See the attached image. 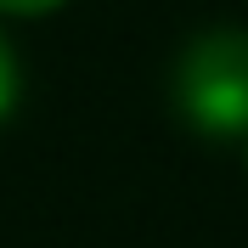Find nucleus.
I'll return each mask as SVG.
<instances>
[{"label":"nucleus","instance_id":"1","mask_svg":"<svg viewBox=\"0 0 248 248\" xmlns=\"http://www.w3.org/2000/svg\"><path fill=\"white\" fill-rule=\"evenodd\" d=\"M175 113L198 136H248V29H203L175 62Z\"/></svg>","mask_w":248,"mask_h":248},{"label":"nucleus","instance_id":"2","mask_svg":"<svg viewBox=\"0 0 248 248\" xmlns=\"http://www.w3.org/2000/svg\"><path fill=\"white\" fill-rule=\"evenodd\" d=\"M12 102H17V57L6 46V34H0V119L12 113Z\"/></svg>","mask_w":248,"mask_h":248},{"label":"nucleus","instance_id":"3","mask_svg":"<svg viewBox=\"0 0 248 248\" xmlns=\"http://www.w3.org/2000/svg\"><path fill=\"white\" fill-rule=\"evenodd\" d=\"M57 6H68V0H0V17H46Z\"/></svg>","mask_w":248,"mask_h":248}]
</instances>
